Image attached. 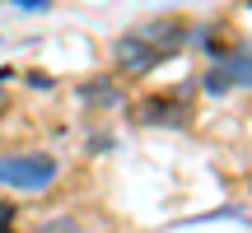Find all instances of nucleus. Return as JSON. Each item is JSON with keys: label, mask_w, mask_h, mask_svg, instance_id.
Listing matches in <instances>:
<instances>
[{"label": "nucleus", "mask_w": 252, "mask_h": 233, "mask_svg": "<svg viewBox=\"0 0 252 233\" xmlns=\"http://www.w3.org/2000/svg\"><path fill=\"white\" fill-rule=\"evenodd\" d=\"M135 116H140V121H163V126H178V121H187V108H182V103L173 108V93H154V98L145 103V108L135 112Z\"/></svg>", "instance_id": "nucleus-5"}, {"label": "nucleus", "mask_w": 252, "mask_h": 233, "mask_svg": "<svg viewBox=\"0 0 252 233\" xmlns=\"http://www.w3.org/2000/svg\"><path fill=\"white\" fill-rule=\"evenodd\" d=\"M80 93H84L89 108H117V103H122V93H117V84H112V80H89Z\"/></svg>", "instance_id": "nucleus-6"}, {"label": "nucleus", "mask_w": 252, "mask_h": 233, "mask_svg": "<svg viewBox=\"0 0 252 233\" xmlns=\"http://www.w3.org/2000/svg\"><path fill=\"white\" fill-rule=\"evenodd\" d=\"M5 219H9V205H5V201H0V224H5Z\"/></svg>", "instance_id": "nucleus-8"}, {"label": "nucleus", "mask_w": 252, "mask_h": 233, "mask_svg": "<svg viewBox=\"0 0 252 233\" xmlns=\"http://www.w3.org/2000/svg\"><path fill=\"white\" fill-rule=\"evenodd\" d=\"M19 9H47V0H14Z\"/></svg>", "instance_id": "nucleus-7"}, {"label": "nucleus", "mask_w": 252, "mask_h": 233, "mask_svg": "<svg viewBox=\"0 0 252 233\" xmlns=\"http://www.w3.org/2000/svg\"><path fill=\"white\" fill-rule=\"evenodd\" d=\"M112 61H117V70H126V75H145V70H154L163 56L154 52L140 33H126V37H117V47H112Z\"/></svg>", "instance_id": "nucleus-3"}, {"label": "nucleus", "mask_w": 252, "mask_h": 233, "mask_svg": "<svg viewBox=\"0 0 252 233\" xmlns=\"http://www.w3.org/2000/svg\"><path fill=\"white\" fill-rule=\"evenodd\" d=\"M206 93H229L234 84H243V89H252V47H238V52L220 56L215 65L206 70Z\"/></svg>", "instance_id": "nucleus-2"}, {"label": "nucleus", "mask_w": 252, "mask_h": 233, "mask_svg": "<svg viewBox=\"0 0 252 233\" xmlns=\"http://www.w3.org/2000/svg\"><path fill=\"white\" fill-rule=\"evenodd\" d=\"M61 173V163L42 149H24V154H0V187L9 191H47Z\"/></svg>", "instance_id": "nucleus-1"}, {"label": "nucleus", "mask_w": 252, "mask_h": 233, "mask_svg": "<svg viewBox=\"0 0 252 233\" xmlns=\"http://www.w3.org/2000/svg\"><path fill=\"white\" fill-rule=\"evenodd\" d=\"M135 33H140L159 56L182 52V42H187V24H182V19H150V24H140Z\"/></svg>", "instance_id": "nucleus-4"}]
</instances>
